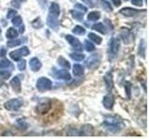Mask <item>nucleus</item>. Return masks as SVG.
Listing matches in <instances>:
<instances>
[{
	"instance_id": "nucleus-15",
	"label": "nucleus",
	"mask_w": 149,
	"mask_h": 139,
	"mask_svg": "<svg viewBox=\"0 0 149 139\" xmlns=\"http://www.w3.org/2000/svg\"><path fill=\"white\" fill-rule=\"evenodd\" d=\"M61 13V8L60 6L55 2H52L49 6V14L54 17H58Z\"/></svg>"
},
{
	"instance_id": "nucleus-35",
	"label": "nucleus",
	"mask_w": 149,
	"mask_h": 139,
	"mask_svg": "<svg viewBox=\"0 0 149 139\" xmlns=\"http://www.w3.org/2000/svg\"><path fill=\"white\" fill-rule=\"evenodd\" d=\"M19 50H20L21 55L22 56H24V57H25V56H28V55H29V53H30L29 52V49H28V47H26V46H22V47L20 48Z\"/></svg>"
},
{
	"instance_id": "nucleus-44",
	"label": "nucleus",
	"mask_w": 149,
	"mask_h": 139,
	"mask_svg": "<svg viewBox=\"0 0 149 139\" xmlns=\"http://www.w3.org/2000/svg\"><path fill=\"white\" fill-rule=\"evenodd\" d=\"M19 1H21V2H25L26 0H19Z\"/></svg>"
},
{
	"instance_id": "nucleus-37",
	"label": "nucleus",
	"mask_w": 149,
	"mask_h": 139,
	"mask_svg": "<svg viewBox=\"0 0 149 139\" xmlns=\"http://www.w3.org/2000/svg\"><path fill=\"white\" fill-rule=\"evenodd\" d=\"M17 14V11L15 10V9H9V10L8 11V14H7V18L8 19H11L13 18L14 16H15Z\"/></svg>"
},
{
	"instance_id": "nucleus-11",
	"label": "nucleus",
	"mask_w": 149,
	"mask_h": 139,
	"mask_svg": "<svg viewBox=\"0 0 149 139\" xmlns=\"http://www.w3.org/2000/svg\"><path fill=\"white\" fill-rule=\"evenodd\" d=\"M119 13L125 17H133L135 15H137V14L139 13V10L132 8H124L122 9H120Z\"/></svg>"
},
{
	"instance_id": "nucleus-28",
	"label": "nucleus",
	"mask_w": 149,
	"mask_h": 139,
	"mask_svg": "<svg viewBox=\"0 0 149 139\" xmlns=\"http://www.w3.org/2000/svg\"><path fill=\"white\" fill-rule=\"evenodd\" d=\"M11 62L9 61L8 59H5L2 58L0 59V69H5V68H8V67H11Z\"/></svg>"
},
{
	"instance_id": "nucleus-20",
	"label": "nucleus",
	"mask_w": 149,
	"mask_h": 139,
	"mask_svg": "<svg viewBox=\"0 0 149 139\" xmlns=\"http://www.w3.org/2000/svg\"><path fill=\"white\" fill-rule=\"evenodd\" d=\"M18 34H19L18 31H16L14 28H9V29H8V31H7L6 36L8 39H13V38H16Z\"/></svg>"
},
{
	"instance_id": "nucleus-26",
	"label": "nucleus",
	"mask_w": 149,
	"mask_h": 139,
	"mask_svg": "<svg viewBox=\"0 0 149 139\" xmlns=\"http://www.w3.org/2000/svg\"><path fill=\"white\" fill-rule=\"evenodd\" d=\"M71 14H72V16L74 20H77L78 21H83V14L81 12H78L77 10H72Z\"/></svg>"
},
{
	"instance_id": "nucleus-27",
	"label": "nucleus",
	"mask_w": 149,
	"mask_h": 139,
	"mask_svg": "<svg viewBox=\"0 0 149 139\" xmlns=\"http://www.w3.org/2000/svg\"><path fill=\"white\" fill-rule=\"evenodd\" d=\"M85 32H86L85 29L81 26H76L73 29V32L77 35H83L84 34H85Z\"/></svg>"
},
{
	"instance_id": "nucleus-38",
	"label": "nucleus",
	"mask_w": 149,
	"mask_h": 139,
	"mask_svg": "<svg viewBox=\"0 0 149 139\" xmlns=\"http://www.w3.org/2000/svg\"><path fill=\"white\" fill-rule=\"evenodd\" d=\"M132 5L137 6V7L143 6V0H132Z\"/></svg>"
},
{
	"instance_id": "nucleus-4",
	"label": "nucleus",
	"mask_w": 149,
	"mask_h": 139,
	"mask_svg": "<svg viewBox=\"0 0 149 139\" xmlns=\"http://www.w3.org/2000/svg\"><path fill=\"white\" fill-rule=\"evenodd\" d=\"M104 127L106 130H108L109 132L111 133H118V131H120L121 130V126H120V124L118 122H114V120H106L104 123Z\"/></svg>"
},
{
	"instance_id": "nucleus-13",
	"label": "nucleus",
	"mask_w": 149,
	"mask_h": 139,
	"mask_svg": "<svg viewBox=\"0 0 149 139\" xmlns=\"http://www.w3.org/2000/svg\"><path fill=\"white\" fill-rule=\"evenodd\" d=\"M47 23H48V25L51 29L56 30L59 27V21H58L57 17H54L52 15H50V14L49 15L48 19H47Z\"/></svg>"
},
{
	"instance_id": "nucleus-14",
	"label": "nucleus",
	"mask_w": 149,
	"mask_h": 139,
	"mask_svg": "<svg viewBox=\"0 0 149 139\" xmlns=\"http://www.w3.org/2000/svg\"><path fill=\"white\" fill-rule=\"evenodd\" d=\"M56 78L61 79V80H70L71 79V75H70L69 72L67 70H61V71H58L55 74Z\"/></svg>"
},
{
	"instance_id": "nucleus-34",
	"label": "nucleus",
	"mask_w": 149,
	"mask_h": 139,
	"mask_svg": "<svg viewBox=\"0 0 149 139\" xmlns=\"http://www.w3.org/2000/svg\"><path fill=\"white\" fill-rule=\"evenodd\" d=\"M10 76V72H5V71H0V78L4 79V80H7Z\"/></svg>"
},
{
	"instance_id": "nucleus-22",
	"label": "nucleus",
	"mask_w": 149,
	"mask_h": 139,
	"mask_svg": "<svg viewBox=\"0 0 149 139\" xmlns=\"http://www.w3.org/2000/svg\"><path fill=\"white\" fill-rule=\"evenodd\" d=\"M144 54H146V42L144 40H142L140 42V46H139V56L144 58Z\"/></svg>"
},
{
	"instance_id": "nucleus-40",
	"label": "nucleus",
	"mask_w": 149,
	"mask_h": 139,
	"mask_svg": "<svg viewBox=\"0 0 149 139\" xmlns=\"http://www.w3.org/2000/svg\"><path fill=\"white\" fill-rule=\"evenodd\" d=\"M83 2H85L86 4H88V5H90L91 7H92L93 6V3H92V0H82Z\"/></svg>"
},
{
	"instance_id": "nucleus-31",
	"label": "nucleus",
	"mask_w": 149,
	"mask_h": 139,
	"mask_svg": "<svg viewBox=\"0 0 149 139\" xmlns=\"http://www.w3.org/2000/svg\"><path fill=\"white\" fill-rule=\"evenodd\" d=\"M125 89H126V94H127L128 98L130 99L132 97V85L130 82H127L125 85Z\"/></svg>"
},
{
	"instance_id": "nucleus-3",
	"label": "nucleus",
	"mask_w": 149,
	"mask_h": 139,
	"mask_svg": "<svg viewBox=\"0 0 149 139\" xmlns=\"http://www.w3.org/2000/svg\"><path fill=\"white\" fill-rule=\"evenodd\" d=\"M119 47H120V43L119 41L113 37L110 41L109 44V55L111 58H115L118 55V51H119Z\"/></svg>"
},
{
	"instance_id": "nucleus-24",
	"label": "nucleus",
	"mask_w": 149,
	"mask_h": 139,
	"mask_svg": "<svg viewBox=\"0 0 149 139\" xmlns=\"http://www.w3.org/2000/svg\"><path fill=\"white\" fill-rule=\"evenodd\" d=\"M70 58L74 60H77V61H81L85 58V55L82 53H72L70 54Z\"/></svg>"
},
{
	"instance_id": "nucleus-19",
	"label": "nucleus",
	"mask_w": 149,
	"mask_h": 139,
	"mask_svg": "<svg viewBox=\"0 0 149 139\" xmlns=\"http://www.w3.org/2000/svg\"><path fill=\"white\" fill-rule=\"evenodd\" d=\"M100 17H101V14L98 11H91L88 14V20L91 21H95L97 20H99Z\"/></svg>"
},
{
	"instance_id": "nucleus-17",
	"label": "nucleus",
	"mask_w": 149,
	"mask_h": 139,
	"mask_svg": "<svg viewBox=\"0 0 149 139\" xmlns=\"http://www.w3.org/2000/svg\"><path fill=\"white\" fill-rule=\"evenodd\" d=\"M83 73H84V69H83V67L81 66V65L74 64V67H73V74H74V75L78 77V76L83 75Z\"/></svg>"
},
{
	"instance_id": "nucleus-5",
	"label": "nucleus",
	"mask_w": 149,
	"mask_h": 139,
	"mask_svg": "<svg viewBox=\"0 0 149 139\" xmlns=\"http://www.w3.org/2000/svg\"><path fill=\"white\" fill-rule=\"evenodd\" d=\"M100 61H101L100 56L98 55V54H93V55H91V57L87 59L86 65H87L88 68L93 70V69H95L96 67L99 66Z\"/></svg>"
},
{
	"instance_id": "nucleus-18",
	"label": "nucleus",
	"mask_w": 149,
	"mask_h": 139,
	"mask_svg": "<svg viewBox=\"0 0 149 139\" xmlns=\"http://www.w3.org/2000/svg\"><path fill=\"white\" fill-rule=\"evenodd\" d=\"M92 29L97 31V32H101V34H105V32H105V27H104V25L102 24V22L95 23V24L92 26Z\"/></svg>"
},
{
	"instance_id": "nucleus-36",
	"label": "nucleus",
	"mask_w": 149,
	"mask_h": 139,
	"mask_svg": "<svg viewBox=\"0 0 149 139\" xmlns=\"http://www.w3.org/2000/svg\"><path fill=\"white\" fill-rule=\"evenodd\" d=\"M25 66H26V62L25 60H19V63H18V69L20 70V71H23V70L25 69Z\"/></svg>"
},
{
	"instance_id": "nucleus-6",
	"label": "nucleus",
	"mask_w": 149,
	"mask_h": 139,
	"mask_svg": "<svg viewBox=\"0 0 149 139\" xmlns=\"http://www.w3.org/2000/svg\"><path fill=\"white\" fill-rule=\"evenodd\" d=\"M50 108H51L50 102L49 100H44V101L40 102V103L36 106V111L38 114H45L50 109Z\"/></svg>"
},
{
	"instance_id": "nucleus-30",
	"label": "nucleus",
	"mask_w": 149,
	"mask_h": 139,
	"mask_svg": "<svg viewBox=\"0 0 149 139\" xmlns=\"http://www.w3.org/2000/svg\"><path fill=\"white\" fill-rule=\"evenodd\" d=\"M21 43H22L21 40H19V39H12L10 41H8L7 45H8V47H14V46H17L19 45H21Z\"/></svg>"
},
{
	"instance_id": "nucleus-32",
	"label": "nucleus",
	"mask_w": 149,
	"mask_h": 139,
	"mask_svg": "<svg viewBox=\"0 0 149 139\" xmlns=\"http://www.w3.org/2000/svg\"><path fill=\"white\" fill-rule=\"evenodd\" d=\"M12 23L15 26H21L22 24V20L20 16H14L13 19H12Z\"/></svg>"
},
{
	"instance_id": "nucleus-46",
	"label": "nucleus",
	"mask_w": 149,
	"mask_h": 139,
	"mask_svg": "<svg viewBox=\"0 0 149 139\" xmlns=\"http://www.w3.org/2000/svg\"><path fill=\"white\" fill-rule=\"evenodd\" d=\"M125 1H128V0H125Z\"/></svg>"
},
{
	"instance_id": "nucleus-25",
	"label": "nucleus",
	"mask_w": 149,
	"mask_h": 139,
	"mask_svg": "<svg viewBox=\"0 0 149 139\" xmlns=\"http://www.w3.org/2000/svg\"><path fill=\"white\" fill-rule=\"evenodd\" d=\"M9 57H10L13 60H15V61H18V60H20L22 55H21V52L20 50H15V51H12V52L9 53Z\"/></svg>"
},
{
	"instance_id": "nucleus-10",
	"label": "nucleus",
	"mask_w": 149,
	"mask_h": 139,
	"mask_svg": "<svg viewBox=\"0 0 149 139\" xmlns=\"http://www.w3.org/2000/svg\"><path fill=\"white\" fill-rule=\"evenodd\" d=\"M78 134H80V136H92V134H93V127L90 124L83 125V126L80 128V131L78 132Z\"/></svg>"
},
{
	"instance_id": "nucleus-9",
	"label": "nucleus",
	"mask_w": 149,
	"mask_h": 139,
	"mask_svg": "<svg viewBox=\"0 0 149 139\" xmlns=\"http://www.w3.org/2000/svg\"><path fill=\"white\" fill-rule=\"evenodd\" d=\"M104 80L105 83V86H106V89L107 91H111L113 89V75H112V72H107L104 77Z\"/></svg>"
},
{
	"instance_id": "nucleus-33",
	"label": "nucleus",
	"mask_w": 149,
	"mask_h": 139,
	"mask_svg": "<svg viewBox=\"0 0 149 139\" xmlns=\"http://www.w3.org/2000/svg\"><path fill=\"white\" fill-rule=\"evenodd\" d=\"M74 8H76V9H77V10L80 11L81 13H85L88 10V8L82 4H76L74 5Z\"/></svg>"
},
{
	"instance_id": "nucleus-8",
	"label": "nucleus",
	"mask_w": 149,
	"mask_h": 139,
	"mask_svg": "<svg viewBox=\"0 0 149 139\" xmlns=\"http://www.w3.org/2000/svg\"><path fill=\"white\" fill-rule=\"evenodd\" d=\"M114 102H115V98L113 95H107L104 97V100H102V104H104V108L107 109H112L114 106Z\"/></svg>"
},
{
	"instance_id": "nucleus-39",
	"label": "nucleus",
	"mask_w": 149,
	"mask_h": 139,
	"mask_svg": "<svg viewBox=\"0 0 149 139\" xmlns=\"http://www.w3.org/2000/svg\"><path fill=\"white\" fill-rule=\"evenodd\" d=\"M113 3L116 7H119L120 5H121V1L120 0H113Z\"/></svg>"
},
{
	"instance_id": "nucleus-23",
	"label": "nucleus",
	"mask_w": 149,
	"mask_h": 139,
	"mask_svg": "<svg viewBox=\"0 0 149 139\" xmlns=\"http://www.w3.org/2000/svg\"><path fill=\"white\" fill-rule=\"evenodd\" d=\"M88 37L90 38V40L93 41L94 43H96L97 45H100L102 43V38L100 36H98L97 34H93V32H91V34H88Z\"/></svg>"
},
{
	"instance_id": "nucleus-12",
	"label": "nucleus",
	"mask_w": 149,
	"mask_h": 139,
	"mask_svg": "<svg viewBox=\"0 0 149 139\" xmlns=\"http://www.w3.org/2000/svg\"><path fill=\"white\" fill-rule=\"evenodd\" d=\"M29 65H30V68L33 72H38L42 67V64L40 62V60L37 58H31L30 61H29Z\"/></svg>"
},
{
	"instance_id": "nucleus-41",
	"label": "nucleus",
	"mask_w": 149,
	"mask_h": 139,
	"mask_svg": "<svg viewBox=\"0 0 149 139\" xmlns=\"http://www.w3.org/2000/svg\"><path fill=\"white\" fill-rule=\"evenodd\" d=\"M11 5H12L13 7L17 8H20V4H18L17 1H12V2H11Z\"/></svg>"
},
{
	"instance_id": "nucleus-43",
	"label": "nucleus",
	"mask_w": 149,
	"mask_h": 139,
	"mask_svg": "<svg viewBox=\"0 0 149 139\" xmlns=\"http://www.w3.org/2000/svg\"><path fill=\"white\" fill-rule=\"evenodd\" d=\"M2 56H4L5 55V50H2V54H1Z\"/></svg>"
},
{
	"instance_id": "nucleus-45",
	"label": "nucleus",
	"mask_w": 149,
	"mask_h": 139,
	"mask_svg": "<svg viewBox=\"0 0 149 139\" xmlns=\"http://www.w3.org/2000/svg\"><path fill=\"white\" fill-rule=\"evenodd\" d=\"M0 34H1V28H0Z\"/></svg>"
},
{
	"instance_id": "nucleus-2",
	"label": "nucleus",
	"mask_w": 149,
	"mask_h": 139,
	"mask_svg": "<svg viewBox=\"0 0 149 139\" xmlns=\"http://www.w3.org/2000/svg\"><path fill=\"white\" fill-rule=\"evenodd\" d=\"M22 100L19 98H13L7 101L4 104L5 109L8 110H18L19 109H21V107L22 106Z\"/></svg>"
},
{
	"instance_id": "nucleus-16",
	"label": "nucleus",
	"mask_w": 149,
	"mask_h": 139,
	"mask_svg": "<svg viewBox=\"0 0 149 139\" xmlns=\"http://www.w3.org/2000/svg\"><path fill=\"white\" fill-rule=\"evenodd\" d=\"M10 85L12 87V89L15 92H17V93L21 92V80L18 76L14 77L10 81Z\"/></svg>"
},
{
	"instance_id": "nucleus-29",
	"label": "nucleus",
	"mask_w": 149,
	"mask_h": 139,
	"mask_svg": "<svg viewBox=\"0 0 149 139\" xmlns=\"http://www.w3.org/2000/svg\"><path fill=\"white\" fill-rule=\"evenodd\" d=\"M85 48L88 52H92V51L95 50V46L91 43V42H90L88 40H86L85 41Z\"/></svg>"
},
{
	"instance_id": "nucleus-42",
	"label": "nucleus",
	"mask_w": 149,
	"mask_h": 139,
	"mask_svg": "<svg viewBox=\"0 0 149 139\" xmlns=\"http://www.w3.org/2000/svg\"><path fill=\"white\" fill-rule=\"evenodd\" d=\"M20 32H22V34L23 32H24V26H23V25L21 26V28H20Z\"/></svg>"
},
{
	"instance_id": "nucleus-1",
	"label": "nucleus",
	"mask_w": 149,
	"mask_h": 139,
	"mask_svg": "<svg viewBox=\"0 0 149 139\" xmlns=\"http://www.w3.org/2000/svg\"><path fill=\"white\" fill-rule=\"evenodd\" d=\"M51 86H52V83L48 78L41 77L36 82V88L40 92H46L48 90H50Z\"/></svg>"
},
{
	"instance_id": "nucleus-7",
	"label": "nucleus",
	"mask_w": 149,
	"mask_h": 139,
	"mask_svg": "<svg viewBox=\"0 0 149 139\" xmlns=\"http://www.w3.org/2000/svg\"><path fill=\"white\" fill-rule=\"evenodd\" d=\"M65 39H66L69 42V44L72 45V47L74 50L82 51V45H81V43L79 42V40L77 38H76V37L73 36V35L68 34V35L65 36Z\"/></svg>"
},
{
	"instance_id": "nucleus-21",
	"label": "nucleus",
	"mask_w": 149,
	"mask_h": 139,
	"mask_svg": "<svg viewBox=\"0 0 149 139\" xmlns=\"http://www.w3.org/2000/svg\"><path fill=\"white\" fill-rule=\"evenodd\" d=\"M58 64L60 65V66H62L65 69H70V67H71V65H70V63L67 61L66 59H65L63 57H59L58 58Z\"/></svg>"
}]
</instances>
